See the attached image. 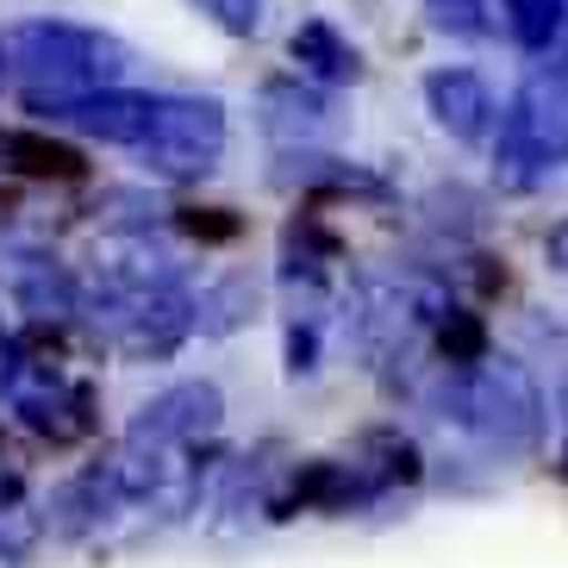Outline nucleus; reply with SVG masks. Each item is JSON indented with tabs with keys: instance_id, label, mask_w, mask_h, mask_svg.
Listing matches in <instances>:
<instances>
[{
	"instance_id": "obj_4",
	"label": "nucleus",
	"mask_w": 568,
	"mask_h": 568,
	"mask_svg": "<svg viewBox=\"0 0 568 568\" xmlns=\"http://www.w3.org/2000/svg\"><path fill=\"white\" fill-rule=\"evenodd\" d=\"M219 413H225V400H219L213 382H175L169 394H156L144 413L132 418V432H125V444L132 450H175V444H194V437H206L219 425Z\"/></svg>"
},
{
	"instance_id": "obj_23",
	"label": "nucleus",
	"mask_w": 568,
	"mask_h": 568,
	"mask_svg": "<svg viewBox=\"0 0 568 568\" xmlns=\"http://www.w3.org/2000/svg\"><path fill=\"white\" fill-rule=\"evenodd\" d=\"M562 468H568V463H562Z\"/></svg>"
},
{
	"instance_id": "obj_3",
	"label": "nucleus",
	"mask_w": 568,
	"mask_h": 568,
	"mask_svg": "<svg viewBox=\"0 0 568 568\" xmlns=\"http://www.w3.org/2000/svg\"><path fill=\"white\" fill-rule=\"evenodd\" d=\"M144 163L156 175H201L225 151V106L194 101V94H169L151 106V132H144Z\"/></svg>"
},
{
	"instance_id": "obj_12",
	"label": "nucleus",
	"mask_w": 568,
	"mask_h": 568,
	"mask_svg": "<svg viewBox=\"0 0 568 568\" xmlns=\"http://www.w3.org/2000/svg\"><path fill=\"white\" fill-rule=\"evenodd\" d=\"M356 494H368L356 463H306L301 475H294V500L318 506V513H337V506H351Z\"/></svg>"
},
{
	"instance_id": "obj_1",
	"label": "nucleus",
	"mask_w": 568,
	"mask_h": 568,
	"mask_svg": "<svg viewBox=\"0 0 568 568\" xmlns=\"http://www.w3.org/2000/svg\"><path fill=\"white\" fill-rule=\"evenodd\" d=\"M13 57L26 63V106L32 113H63L75 94L113 88L125 69V44L82 26H19L13 32Z\"/></svg>"
},
{
	"instance_id": "obj_19",
	"label": "nucleus",
	"mask_w": 568,
	"mask_h": 568,
	"mask_svg": "<svg viewBox=\"0 0 568 568\" xmlns=\"http://www.w3.org/2000/svg\"><path fill=\"white\" fill-rule=\"evenodd\" d=\"M544 256H550L556 268H568V225H556V232L544 237Z\"/></svg>"
},
{
	"instance_id": "obj_16",
	"label": "nucleus",
	"mask_w": 568,
	"mask_h": 568,
	"mask_svg": "<svg viewBox=\"0 0 568 568\" xmlns=\"http://www.w3.org/2000/svg\"><path fill=\"white\" fill-rule=\"evenodd\" d=\"M175 225H182L187 237H201V244H225V237L244 232V225H237V213H225V206H182V213H175Z\"/></svg>"
},
{
	"instance_id": "obj_21",
	"label": "nucleus",
	"mask_w": 568,
	"mask_h": 568,
	"mask_svg": "<svg viewBox=\"0 0 568 568\" xmlns=\"http://www.w3.org/2000/svg\"><path fill=\"white\" fill-rule=\"evenodd\" d=\"M562 26H568V19H562ZM562 51H568V38H562ZM562 69H568V63H562Z\"/></svg>"
},
{
	"instance_id": "obj_11",
	"label": "nucleus",
	"mask_w": 568,
	"mask_h": 568,
	"mask_svg": "<svg viewBox=\"0 0 568 568\" xmlns=\"http://www.w3.org/2000/svg\"><path fill=\"white\" fill-rule=\"evenodd\" d=\"M251 306H256V287H251V275H225V282H213L194 301V332H206V337H225V332H237L244 318H251Z\"/></svg>"
},
{
	"instance_id": "obj_22",
	"label": "nucleus",
	"mask_w": 568,
	"mask_h": 568,
	"mask_svg": "<svg viewBox=\"0 0 568 568\" xmlns=\"http://www.w3.org/2000/svg\"><path fill=\"white\" fill-rule=\"evenodd\" d=\"M562 406H568V394H562Z\"/></svg>"
},
{
	"instance_id": "obj_17",
	"label": "nucleus",
	"mask_w": 568,
	"mask_h": 568,
	"mask_svg": "<svg viewBox=\"0 0 568 568\" xmlns=\"http://www.w3.org/2000/svg\"><path fill=\"white\" fill-rule=\"evenodd\" d=\"M206 19H213L219 32H232V38H251L256 26H263V0H194Z\"/></svg>"
},
{
	"instance_id": "obj_7",
	"label": "nucleus",
	"mask_w": 568,
	"mask_h": 568,
	"mask_svg": "<svg viewBox=\"0 0 568 568\" xmlns=\"http://www.w3.org/2000/svg\"><path fill=\"white\" fill-rule=\"evenodd\" d=\"M151 94H125V88H94V94H75V101L63 106V125H75V132H94L106 138V144H144V132H151Z\"/></svg>"
},
{
	"instance_id": "obj_20",
	"label": "nucleus",
	"mask_w": 568,
	"mask_h": 568,
	"mask_svg": "<svg viewBox=\"0 0 568 568\" xmlns=\"http://www.w3.org/2000/svg\"><path fill=\"white\" fill-rule=\"evenodd\" d=\"M0 82H7V44H0Z\"/></svg>"
},
{
	"instance_id": "obj_6",
	"label": "nucleus",
	"mask_w": 568,
	"mask_h": 568,
	"mask_svg": "<svg viewBox=\"0 0 568 568\" xmlns=\"http://www.w3.org/2000/svg\"><path fill=\"white\" fill-rule=\"evenodd\" d=\"M513 119H518V132L544 151L550 169L568 163V69H537L525 82V94H518Z\"/></svg>"
},
{
	"instance_id": "obj_18",
	"label": "nucleus",
	"mask_w": 568,
	"mask_h": 568,
	"mask_svg": "<svg viewBox=\"0 0 568 568\" xmlns=\"http://www.w3.org/2000/svg\"><path fill=\"white\" fill-rule=\"evenodd\" d=\"M313 356H318V337L306 332V325H294V332H287V368H294V375H306V368H318Z\"/></svg>"
},
{
	"instance_id": "obj_5",
	"label": "nucleus",
	"mask_w": 568,
	"mask_h": 568,
	"mask_svg": "<svg viewBox=\"0 0 568 568\" xmlns=\"http://www.w3.org/2000/svg\"><path fill=\"white\" fill-rule=\"evenodd\" d=\"M425 106L463 144H481L487 125H494V94H487V82L475 69H432L425 75Z\"/></svg>"
},
{
	"instance_id": "obj_8",
	"label": "nucleus",
	"mask_w": 568,
	"mask_h": 568,
	"mask_svg": "<svg viewBox=\"0 0 568 568\" xmlns=\"http://www.w3.org/2000/svg\"><path fill=\"white\" fill-rule=\"evenodd\" d=\"M325 113L332 101L318 88H301V82H268L263 88V132L275 144H306V138L325 132Z\"/></svg>"
},
{
	"instance_id": "obj_15",
	"label": "nucleus",
	"mask_w": 568,
	"mask_h": 568,
	"mask_svg": "<svg viewBox=\"0 0 568 568\" xmlns=\"http://www.w3.org/2000/svg\"><path fill=\"white\" fill-rule=\"evenodd\" d=\"M425 13H432L437 32H456V38H475L487 32V0H425Z\"/></svg>"
},
{
	"instance_id": "obj_9",
	"label": "nucleus",
	"mask_w": 568,
	"mask_h": 568,
	"mask_svg": "<svg viewBox=\"0 0 568 568\" xmlns=\"http://www.w3.org/2000/svg\"><path fill=\"white\" fill-rule=\"evenodd\" d=\"M0 169L7 175H38V182H82L88 163L75 144H57L44 132H0Z\"/></svg>"
},
{
	"instance_id": "obj_2",
	"label": "nucleus",
	"mask_w": 568,
	"mask_h": 568,
	"mask_svg": "<svg viewBox=\"0 0 568 568\" xmlns=\"http://www.w3.org/2000/svg\"><path fill=\"white\" fill-rule=\"evenodd\" d=\"M444 413H456L494 456H531L544 437V394L518 363H475L450 375Z\"/></svg>"
},
{
	"instance_id": "obj_10",
	"label": "nucleus",
	"mask_w": 568,
	"mask_h": 568,
	"mask_svg": "<svg viewBox=\"0 0 568 568\" xmlns=\"http://www.w3.org/2000/svg\"><path fill=\"white\" fill-rule=\"evenodd\" d=\"M287 51H294V63H301L306 75H318V82H356V75H363V57H356V44H344V38H337L325 19H306V26H294Z\"/></svg>"
},
{
	"instance_id": "obj_13",
	"label": "nucleus",
	"mask_w": 568,
	"mask_h": 568,
	"mask_svg": "<svg viewBox=\"0 0 568 568\" xmlns=\"http://www.w3.org/2000/svg\"><path fill=\"white\" fill-rule=\"evenodd\" d=\"M500 19L525 51H550V38L562 32V19H568V0H506Z\"/></svg>"
},
{
	"instance_id": "obj_14",
	"label": "nucleus",
	"mask_w": 568,
	"mask_h": 568,
	"mask_svg": "<svg viewBox=\"0 0 568 568\" xmlns=\"http://www.w3.org/2000/svg\"><path fill=\"white\" fill-rule=\"evenodd\" d=\"M437 351H444V363L456 368H475L487 356V325L475 313H456V306H444V318H437Z\"/></svg>"
}]
</instances>
